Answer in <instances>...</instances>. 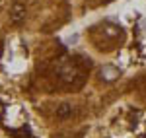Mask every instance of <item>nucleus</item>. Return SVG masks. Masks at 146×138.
Listing matches in <instances>:
<instances>
[{"label":"nucleus","mask_w":146,"mask_h":138,"mask_svg":"<svg viewBox=\"0 0 146 138\" xmlns=\"http://www.w3.org/2000/svg\"><path fill=\"white\" fill-rule=\"evenodd\" d=\"M58 76H60L64 82H68V84H72L76 78L82 80V72H80L74 64H70V62H64V64L58 68Z\"/></svg>","instance_id":"f257e3e1"},{"label":"nucleus","mask_w":146,"mask_h":138,"mask_svg":"<svg viewBox=\"0 0 146 138\" xmlns=\"http://www.w3.org/2000/svg\"><path fill=\"white\" fill-rule=\"evenodd\" d=\"M25 6L23 4H14L12 6V10H10V20L14 23H22L23 20H25Z\"/></svg>","instance_id":"f03ea898"},{"label":"nucleus","mask_w":146,"mask_h":138,"mask_svg":"<svg viewBox=\"0 0 146 138\" xmlns=\"http://www.w3.org/2000/svg\"><path fill=\"white\" fill-rule=\"evenodd\" d=\"M72 115V105L68 103H62L60 107H56V117L58 119H66V117Z\"/></svg>","instance_id":"7ed1b4c3"},{"label":"nucleus","mask_w":146,"mask_h":138,"mask_svg":"<svg viewBox=\"0 0 146 138\" xmlns=\"http://www.w3.org/2000/svg\"><path fill=\"white\" fill-rule=\"evenodd\" d=\"M101 76H103L105 80H115V78L119 76V72L113 68V66H103V68H101Z\"/></svg>","instance_id":"20e7f679"},{"label":"nucleus","mask_w":146,"mask_h":138,"mask_svg":"<svg viewBox=\"0 0 146 138\" xmlns=\"http://www.w3.org/2000/svg\"><path fill=\"white\" fill-rule=\"evenodd\" d=\"M0 8H2V0H0Z\"/></svg>","instance_id":"39448f33"},{"label":"nucleus","mask_w":146,"mask_h":138,"mask_svg":"<svg viewBox=\"0 0 146 138\" xmlns=\"http://www.w3.org/2000/svg\"><path fill=\"white\" fill-rule=\"evenodd\" d=\"M0 53H2V47H0Z\"/></svg>","instance_id":"423d86ee"}]
</instances>
